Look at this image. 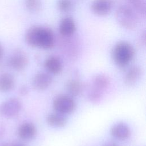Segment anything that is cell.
Wrapping results in <instances>:
<instances>
[{
    "mask_svg": "<svg viewBox=\"0 0 146 146\" xmlns=\"http://www.w3.org/2000/svg\"><path fill=\"white\" fill-rule=\"evenodd\" d=\"M113 5V0H94L91 3V9L94 14L104 17L111 13Z\"/></svg>",
    "mask_w": 146,
    "mask_h": 146,
    "instance_id": "cell-7",
    "label": "cell"
},
{
    "mask_svg": "<svg viewBox=\"0 0 146 146\" xmlns=\"http://www.w3.org/2000/svg\"><path fill=\"white\" fill-rule=\"evenodd\" d=\"M29 63V58L22 50H16L9 58V64L14 70L21 71L24 70Z\"/></svg>",
    "mask_w": 146,
    "mask_h": 146,
    "instance_id": "cell-6",
    "label": "cell"
},
{
    "mask_svg": "<svg viewBox=\"0 0 146 146\" xmlns=\"http://www.w3.org/2000/svg\"><path fill=\"white\" fill-rule=\"evenodd\" d=\"M21 102L16 98H11L0 104V115L6 118L17 116L22 109Z\"/></svg>",
    "mask_w": 146,
    "mask_h": 146,
    "instance_id": "cell-5",
    "label": "cell"
},
{
    "mask_svg": "<svg viewBox=\"0 0 146 146\" xmlns=\"http://www.w3.org/2000/svg\"><path fill=\"white\" fill-rule=\"evenodd\" d=\"M25 40L29 46L44 50L52 48L55 44V36L52 30L39 25L32 26L26 30Z\"/></svg>",
    "mask_w": 146,
    "mask_h": 146,
    "instance_id": "cell-1",
    "label": "cell"
},
{
    "mask_svg": "<svg viewBox=\"0 0 146 146\" xmlns=\"http://www.w3.org/2000/svg\"><path fill=\"white\" fill-rule=\"evenodd\" d=\"M44 66L46 70L51 74H58L62 70V63L60 59L56 56H48L44 61Z\"/></svg>",
    "mask_w": 146,
    "mask_h": 146,
    "instance_id": "cell-11",
    "label": "cell"
},
{
    "mask_svg": "<svg viewBox=\"0 0 146 146\" xmlns=\"http://www.w3.org/2000/svg\"><path fill=\"white\" fill-rule=\"evenodd\" d=\"M36 134V128L31 122H25L20 125L18 129V136L23 140L33 139Z\"/></svg>",
    "mask_w": 146,
    "mask_h": 146,
    "instance_id": "cell-10",
    "label": "cell"
},
{
    "mask_svg": "<svg viewBox=\"0 0 146 146\" xmlns=\"http://www.w3.org/2000/svg\"><path fill=\"white\" fill-rule=\"evenodd\" d=\"M67 90L69 95L72 96H78L81 94L83 89V84L77 79L70 80L66 86Z\"/></svg>",
    "mask_w": 146,
    "mask_h": 146,
    "instance_id": "cell-16",
    "label": "cell"
},
{
    "mask_svg": "<svg viewBox=\"0 0 146 146\" xmlns=\"http://www.w3.org/2000/svg\"><path fill=\"white\" fill-rule=\"evenodd\" d=\"M111 133L116 139L125 140L130 136L131 131L127 124L123 123H119L112 127Z\"/></svg>",
    "mask_w": 146,
    "mask_h": 146,
    "instance_id": "cell-12",
    "label": "cell"
},
{
    "mask_svg": "<svg viewBox=\"0 0 146 146\" xmlns=\"http://www.w3.org/2000/svg\"><path fill=\"white\" fill-rule=\"evenodd\" d=\"M104 146H117L116 144L115 143H108L106 144V145H104Z\"/></svg>",
    "mask_w": 146,
    "mask_h": 146,
    "instance_id": "cell-25",
    "label": "cell"
},
{
    "mask_svg": "<svg viewBox=\"0 0 146 146\" xmlns=\"http://www.w3.org/2000/svg\"><path fill=\"white\" fill-rule=\"evenodd\" d=\"M141 69L138 66H133L129 68L125 75V83L129 85L135 83L139 79L141 75Z\"/></svg>",
    "mask_w": 146,
    "mask_h": 146,
    "instance_id": "cell-15",
    "label": "cell"
},
{
    "mask_svg": "<svg viewBox=\"0 0 146 146\" xmlns=\"http://www.w3.org/2000/svg\"><path fill=\"white\" fill-rule=\"evenodd\" d=\"M29 90L26 86H22L19 89V93L22 95H25L28 94Z\"/></svg>",
    "mask_w": 146,
    "mask_h": 146,
    "instance_id": "cell-22",
    "label": "cell"
},
{
    "mask_svg": "<svg viewBox=\"0 0 146 146\" xmlns=\"http://www.w3.org/2000/svg\"><path fill=\"white\" fill-rule=\"evenodd\" d=\"M15 86V79L9 73H3L0 75V92H6L12 90Z\"/></svg>",
    "mask_w": 146,
    "mask_h": 146,
    "instance_id": "cell-14",
    "label": "cell"
},
{
    "mask_svg": "<svg viewBox=\"0 0 146 146\" xmlns=\"http://www.w3.org/2000/svg\"><path fill=\"white\" fill-rule=\"evenodd\" d=\"M135 55V49L133 46L128 42L120 41L113 47L112 52V58L119 67L127 66L133 59Z\"/></svg>",
    "mask_w": 146,
    "mask_h": 146,
    "instance_id": "cell-2",
    "label": "cell"
},
{
    "mask_svg": "<svg viewBox=\"0 0 146 146\" xmlns=\"http://www.w3.org/2000/svg\"><path fill=\"white\" fill-rule=\"evenodd\" d=\"M117 22L123 28L127 30L135 29L139 23V15L128 5H120L115 13Z\"/></svg>",
    "mask_w": 146,
    "mask_h": 146,
    "instance_id": "cell-3",
    "label": "cell"
},
{
    "mask_svg": "<svg viewBox=\"0 0 146 146\" xmlns=\"http://www.w3.org/2000/svg\"><path fill=\"white\" fill-rule=\"evenodd\" d=\"M76 24L74 19L69 16L63 17L59 25V31L64 36H70L75 32Z\"/></svg>",
    "mask_w": 146,
    "mask_h": 146,
    "instance_id": "cell-9",
    "label": "cell"
},
{
    "mask_svg": "<svg viewBox=\"0 0 146 146\" xmlns=\"http://www.w3.org/2000/svg\"><path fill=\"white\" fill-rule=\"evenodd\" d=\"M26 9L30 13H36L42 9L41 0H24Z\"/></svg>",
    "mask_w": 146,
    "mask_h": 146,
    "instance_id": "cell-19",
    "label": "cell"
},
{
    "mask_svg": "<svg viewBox=\"0 0 146 146\" xmlns=\"http://www.w3.org/2000/svg\"><path fill=\"white\" fill-rule=\"evenodd\" d=\"M3 53H4V50H3V48L2 45L0 43V60L2 58L3 55Z\"/></svg>",
    "mask_w": 146,
    "mask_h": 146,
    "instance_id": "cell-23",
    "label": "cell"
},
{
    "mask_svg": "<svg viewBox=\"0 0 146 146\" xmlns=\"http://www.w3.org/2000/svg\"><path fill=\"white\" fill-rule=\"evenodd\" d=\"M0 146H10V145L7 143H2L0 144Z\"/></svg>",
    "mask_w": 146,
    "mask_h": 146,
    "instance_id": "cell-26",
    "label": "cell"
},
{
    "mask_svg": "<svg viewBox=\"0 0 146 146\" xmlns=\"http://www.w3.org/2000/svg\"><path fill=\"white\" fill-rule=\"evenodd\" d=\"M52 106L56 112L66 115L74 111L76 108V102L71 96L62 94L55 97Z\"/></svg>",
    "mask_w": 146,
    "mask_h": 146,
    "instance_id": "cell-4",
    "label": "cell"
},
{
    "mask_svg": "<svg viewBox=\"0 0 146 146\" xmlns=\"http://www.w3.org/2000/svg\"><path fill=\"white\" fill-rule=\"evenodd\" d=\"M47 123L54 128H61L67 123V119L64 115L55 112L50 113L46 117Z\"/></svg>",
    "mask_w": 146,
    "mask_h": 146,
    "instance_id": "cell-13",
    "label": "cell"
},
{
    "mask_svg": "<svg viewBox=\"0 0 146 146\" xmlns=\"http://www.w3.org/2000/svg\"><path fill=\"white\" fill-rule=\"evenodd\" d=\"M88 98L90 101L92 103H98L99 102L102 98V91H100L98 89H96L93 87L92 89L88 93Z\"/></svg>",
    "mask_w": 146,
    "mask_h": 146,
    "instance_id": "cell-21",
    "label": "cell"
},
{
    "mask_svg": "<svg viewBox=\"0 0 146 146\" xmlns=\"http://www.w3.org/2000/svg\"><path fill=\"white\" fill-rule=\"evenodd\" d=\"M131 6L139 16L145 17L146 13L145 0H127Z\"/></svg>",
    "mask_w": 146,
    "mask_h": 146,
    "instance_id": "cell-17",
    "label": "cell"
},
{
    "mask_svg": "<svg viewBox=\"0 0 146 146\" xmlns=\"http://www.w3.org/2000/svg\"><path fill=\"white\" fill-rule=\"evenodd\" d=\"M56 6L60 11L67 13L71 10L73 4L71 0H58Z\"/></svg>",
    "mask_w": 146,
    "mask_h": 146,
    "instance_id": "cell-20",
    "label": "cell"
},
{
    "mask_svg": "<svg viewBox=\"0 0 146 146\" xmlns=\"http://www.w3.org/2000/svg\"><path fill=\"white\" fill-rule=\"evenodd\" d=\"M52 78L50 74L40 72L36 74L33 78V84L34 87L39 91L47 89L52 83Z\"/></svg>",
    "mask_w": 146,
    "mask_h": 146,
    "instance_id": "cell-8",
    "label": "cell"
},
{
    "mask_svg": "<svg viewBox=\"0 0 146 146\" xmlns=\"http://www.w3.org/2000/svg\"><path fill=\"white\" fill-rule=\"evenodd\" d=\"M92 83L94 88L102 91V90L106 89L109 86L110 79L106 75L99 74L94 78Z\"/></svg>",
    "mask_w": 146,
    "mask_h": 146,
    "instance_id": "cell-18",
    "label": "cell"
},
{
    "mask_svg": "<svg viewBox=\"0 0 146 146\" xmlns=\"http://www.w3.org/2000/svg\"><path fill=\"white\" fill-rule=\"evenodd\" d=\"M10 146H26V145H25L22 143H14V144H11Z\"/></svg>",
    "mask_w": 146,
    "mask_h": 146,
    "instance_id": "cell-24",
    "label": "cell"
}]
</instances>
